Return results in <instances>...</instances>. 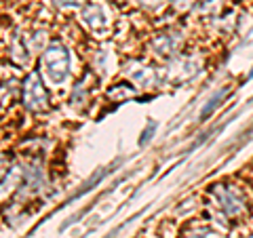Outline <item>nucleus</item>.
Masks as SVG:
<instances>
[{"label":"nucleus","instance_id":"obj_1","mask_svg":"<svg viewBox=\"0 0 253 238\" xmlns=\"http://www.w3.org/2000/svg\"><path fill=\"white\" fill-rule=\"evenodd\" d=\"M213 198L217 200V207L224 211L226 217H243L247 213V196L241 188L228 186V184H217L213 188Z\"/></svg>","mask_w":253,"mask_h":238},{"label":"nucleus","instance_id":"obj_2","mask_svg":"<svg viewBox=\"0 0 253 238\" xmlns=\"http://www.w3.org/2000/svg\"><path fill=\"white\" fill-rule=\"evenodd\" d=\"M221 95H224V91H219V93L215 95V97H213V99L209 101V104H207V106H205V110H203V114H201L203 118H207V114L211 112V110H213V108H215V106H217V101L221 99Z\"/></svg>","mask_w":253,"mask_h":238},{"label":"nucleus","instance_id":"obj_3","mask_svg":"<svg viewBox=\"0 0 253 238\" xmlns=\"http://www.w3.org/2000/svg\"><path fill=\"white\" fill-rule=\"evenodd\" d=\"M249 76H251V78H253V70H251V74H249Z\"/></svg>","mask_w":253,"mask_h":238}]
</instances>
